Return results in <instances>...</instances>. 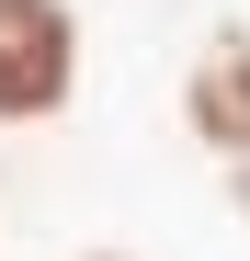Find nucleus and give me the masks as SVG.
<instances>
[{
	"label": "nucleus",
	"instance_id": "7ed1b4c3",
	"mask_svg": "<svg viewBox=\"0 0 250 261\" xmlns=\"http://www.w3.org/2000/svg\"><path fill=\"white\" fill-rule=\"evenodd\" d=\"M228 204H239V227H250V159H228Z\"/></svg>",
	"mask_w": 250,
	"mask_h": 261
},
{
	"label": "nucleus",
	"instance_id": "20e7f679",
	"mask_svg": "<svg viewBox=\"0 0 250 261\" xmlns=\"http://www.w3.org/2000/svg\"><path fill=\"white\" fill-rule=\"evenodd\" d=\"M80 261H137V250H80Z\"/></svg>",
	"mask_w": 250,
	"mask_h": 261
},
{
	"label": "nucleus",
	"instance_id": "f03ea898",
	"mask_svg": "<svg viewBox=\"0 0 250 261\" xmlns=\"http://www.w3.org/2000/svg\"><path fill=\"white\" fill-rule=\"evenodd\" d=\"M182 137L205 159H250V23H205V46L182 57Z\"/></svg>",
	"mask_w": 250,
	"mask_h": 261
},
{
	"label": "nucleus",
	"instance_id": "f257e3e1",
	"mask_svg": "<svg viewBox=\"0 0 250 261\" xmlns=\"http://www.w3.org/2000/svg\"><path fill=\"white\" fill-rule=\"evenodd\" d=\"M80 68H91L80 0H0V125L12 137H34L80 102Z\"/></svg>",
	"mask_w": 250,
	"mask_h": 261
}]
</instances>
